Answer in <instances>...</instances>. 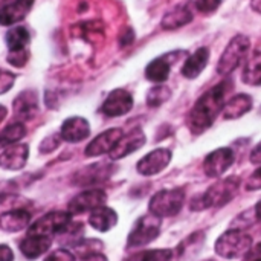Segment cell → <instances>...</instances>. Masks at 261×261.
Instances as JSON below:
<instances>
[{"instance_id":"obj_1","label":"cell","mask_w":261,"mask_h":261,"mask_svg":"<svg viewBox=\"0 0 261 261\" xmlns=\"http://www.w3.org/2000/svg\"><path fill=\"white\" fill-rule=\"evenodd\" d=\"M226 93H228V83L223 81L214 86L213 89H210L208 92H205L197 99V102L194 104V107L191 109L187 118V124L193 135H202L214 124L217 116L223 112V107L226 104L225 102Z\"/></svg>"},{"instance_id":"obj_2","label":"cell","mask_w":261,"mask_h":261,"mask_svg":"<svg viewBox=\"0 0 261 261\" xmlns=\"http://www.w3.org/2000/svg\"><path fill=\"white\" fill-rule=\"evenodd\" d=\"M239 188H240V179L236 176L219 180L217 184L210 187L202 196L191 200V210L202 211L206 208H220L229 203L237 196Z\"/></svg>"},{"instance_id":"obj_3","label":"cell","mask_w":261,"mask_h":261,"mask_svg":"<svg viewBox=\"0 0 261 261\" xmlns=\"http://www.w3.org/2000/svg\"><path fill=\"white\" fill-rule=\"evenodd\" d=\"M251 248H252V237L242 229L226 231L216 242L217 255H220L226 260L245 257Z\"/></svg>"},{"instance_id":"obj_4","label":"cell","mask_w":261,"mask_h":261,"mask_svg":"<svg viewBox=\"0 0 261 261\" xmlns=\"http://www.w3.org/2000/svg\"><path fill=\"white\" fill-rule=\"evenodd\" d=\"M249 49H251L249 37L243 34L232 37V40L228 43L226 49L223 50L217 63V72L220 75H229L231 72H234L246 58V55L249 54Z\"/></svg>"},{"instance_id":"obj_5","label":"cell","mask_w":261,"mask_h":261,"mask_svg":"<svg viewBox=\"0 0 261 261\" xmlns=\"http://www.w3.org/2000/svg\"><path fill=\"white\" fill-rule=\"evenodd\" d=\"M185 202V191L182 188H171V190H162L156 193L150 203V213L158 217H171L176 216Z\"/></svg>"},{"instance_id":"obj_6","label":"cell","mask_w":261,"mask_h":261,"mask_svg":"<svg viewBox=\"0 0 261 261\" xmlns=\"http://www.w3.org/2000/svg\"><path fill=\"white\" fill-rule=\"evenodd\" d=\"M72 228V214L69 211H52L40 217L35 223L29 226L28 234H38L54 237L58 234L69 232Z\"/></svg>"},{"instance_id":"obj_7","label":"cell","mask_w":261,"mask_h":261,"mask_svg":"<svg viewBox=\"0 0 261 261\" xmlns=\"http://www.w3.org/2000/svg\"><path fill=\"white\" fill-rule=\"evenodd\" d=\"M159 234H161V217L150 213V214L141 217L135 223L132 232L127 239V248L133 249V248L147 246L148 243L154 242Z\"/></svg>"},{"instance_id":"obj_8","label":"cell","mask_w":261,"mask_h":261,"mask_svg":"<svg viewBox=\"0 0 261 261\" xmlns=\"http://www.w3.org/2000/svg\"><path fill=\"white\" fill-rule=\"evenodd\" d=\"M107 200V194L102 190L93 188V190H87L78 196H75L69 205H67V211L73 216V214H83L87 211H93L99 206H102Z\"/></svg>"},{"instance_id":"obj_9","label":"cell","mask_w":261,"mask_h":261,"mask_svg":"<svg viewBox=\"0 0 261 261\" xmlns=\"http://www.w3.org/2000/svg\"><path fill=\"white\" fill-rule=\"evenodd\" d=\"M132 109H133V96L130 92H127L124 89L112 90L101 107L102 113L110 118L122 116V115L128 113Z\"/></svg>"},{"instance_id":"obj_10","label":"cell","mask_w":261,"mask_h":261,"mask_svg":"<svg viewBox=\"0 0 261 261\" xmlns=\"http://www.w3.org/2000/svg\"><path fill=\"white\" fill-rule=\"evenodd\" d=\"M234 151L231 148H217L205 158L203 170L208 177H220L234 162Z\"/></svg>"},{"instance_id":"obj_11","label":"cell","mask_w":261,"mask_h":261,"mask_svg":"<svg viewBox=\"0 0 261 261\" xmlns=\"http://www.w3.org/2000/svg\"><path fill=\"white\" fill-rule=\"evenodd\" d=\"M171 161V151L167 148H156L151 153L145 154L136 165L139 174L142 176H154L168 167Z\"/></svg>"},{"instance_id":"obj_12","label":"cell","mask_w":261,"mask_h":261,"mask_svg":"<svg viewBox=\"0 0 261 261\" xmlns=\"http://www.w3.org/2000/svg\"><path fill=\"white\" fill-rule=\"evenodd\" d=\"M122 130L121 128H109L98 135L87 147H86V156L87 158H96L102 156L106 153H110L113 147L118 144V141L122 138Z\"/></svg>"},{"instance_id":"obj_13","label":"cell","mask_w":261,"mask_h":261,"mask_svg":"<svg viewBox=\"0 0 261 261\" xmlns=\"http://www.w3.org/2000/svg\"><path fill=\"white\" fill-rule=\"evenodd\" d=\"M194 9H197V8H196V3H193V2L179 3L177 6H174L171 11H168L164 15L162 23H161L162 28L167 31H173V29L188 24L194 17Z\"/></svg>"},{"instance_id":"obj_14","label":"cell","mask_w":261,"mask_h":261,"mask_svg":"<svg viewBox=\"0 0 261 261\" xmlns=\"http://www.w3.org/2000/svg\"><path fill=\"white\" fill-rule=\"evenodd\" d=\"M145 144V135L141 128H135L127 135H122V138L118 141V144L113 147V150L109 153L112 161H118L122 159L132 153H135L136 150H139L142 145Z\"/></svg>"},{"instance_id":"obj_15","label":"cell","mask_w":261,"mask_h":261,"mask_svg":"<svg viewBox=\"0 0 261 261\" xmlns=\"http://www.w3.org/2000/svg\"><path fill=\"white\" fill-rule=\"evenodd\" d=\"M90 135V125L89 121L81 118V116H72L67 118L60 130V136L63 141L70 142V144H76L84 141L86 138H89Z\"/></svg>"},{"instance_id":"obj_16","label":"cell","mask_w":261,"mask_h":261,"mask_svg":"<svg viewBox=\"0 0 261 261\" xmlns=\"http://www.w3.org/2000/svg\"><path fill=\"white\" fill-rule=\"evenodd\" d=\"M28 158H29V148L26 144L9 145L0 154V168L9 171H18L26 165Z\"/></svg>"},{"instance_id":"obj_17","label":"cell","mask_w":261,"mask_h":261,"mask_svg":"<svg viewBox=\"0 0 261 261\" xmlns=\"http://www.w3.org/2000/svg\"><path fill=\"white\" fill-rule=\"evenodd\" d=\"M14 109V116L23 122L28 119H32L37 115L38 110V101H37V92L34 90H24L21 92L12 104Z\"/></svg>"},{"instance_id":"obj_18","label":"cell","mask_w":261,"mask_h":261,"mask_svg":"<svg viewBox=\"0 0 261 261\" xmlns=\"http://www.w3.org/2000/svg\"><path fill=\"white\" fill-rule=\"evenodd\" d=\"M34 0H12L0 8V24L11 26L21 21L31 11Z\"/></svg>"},{"instance_id":"obj_19","label":"cell","mask_w":261,"mask_h":261,"mask_svg":"<svg viewBox=\"0 0 261 261\" xmlns=\"http://www.w3.org/2000/svg\"><path fill=\"white\" fill-rule=\"evenodd\" d=\"M52 245V237L28 234V237L20 243V251L28 260H35L40 255L46 254Z\"/></svg>"},{"instance_id":"obj_20","label":"cell","mask_w":261,"mask_h":261,"mask_svg":"<svg viewBox=\"0 0 261 261\" xmlns=\"http://www.w3.org/2000/svg\"><path fill=\"white\" fill-rule=\"evenodd\" d=\"M31 223L29 211L15 208L0 214V229L5 232H20Z\"/></svg>"},{"instance_id":"obj_21","label":"cell","mask_w":261,"mask_h":261,"mask_svg":"<svg viewBox=\"0 0 261 261\" xmlns=\"http://www.w3.org/2000/svg\"><path fill=\"white\" fill-rule=\"evenodd\" d=\"M113 173V167L110 164H98L84 168L83 171L76 173L75 184L76 185H96L109 179Z\"/></svg>"},{"instance_id":"obj_22","label":"cell","mask_w":261,"mask_h":261,"mask_svg":"<svg viewBox=\"0 0 261 261\" xmlns=\"http://www.w3.org/2000/svg\"><path fill=\"white\" fill-rule=\"evenodd\" d=\"M89 223L93 229L99 232H107L118 223V214L112 208L102 205L90 213Z\"/></svg>"},{"instance_id":"obj_23","label":"cell","mask_w":261,"mask_h":261,"mask_svg":"<svg viewBox=\"0 0 261 261\" xmlns=\"http://www.w3.org/2000/svg\"><path fill=\"white\" fill-rule=\"evenodd\" d=\"M208 60H210V49L208 47L197 49L191 57H188V60L184 64V67H182L184 76L190 78V80L197 78L203 72V69L206 67Z\"/></svg>"},{"instance_id":"obj_24","label":"cell","mask_w":261,"mask_h":261,"mask_svg":"<svg viewBox=\"0 0 261 261\" xmlns=\"http://www.w3.org/2000/svg\"><path fill=\"white\" fill-rule=\"evenodd\" d=\"M252 109V98L249 95L240 93L234 98H231L225 107H223V116L225 119H237L240 116H243L245 113H248Z\"/></svg>"},{"instance_id":"obj_25","label":"cell","mask_w":261,"mask_h":261,"mask_svg":"<svg viewBox=\"0 0 261 261\" xmlns=\"http://www.w3.org/2000/svg\"><path fill=\"white\" fill-rule=\"evenodd\" d=\"M5 40H6L9 52H21V50H28V44L31 41V35H29L26 28L15 26V28H11L6 32Z\"/></svg>"},{"instance_id":"obj_26","label":"cell","mask_w":261,"mask_h":261,"mask_svg":"<svg viewBox=\"0 0 261 261\" xmlns=\"http://www.w3.org/2000/svg\"><path fill=\"white\" fill-rule=\"evenodd\" d=\"M170 70H171V64L167 60V57H159L147 66L145 76H147V80H150L153 83H164L168 78Z\"/></svg>"},{"instance_id":"obj_27","label":"cell","mask_w":261,"mask_h":261,"mask_svg":"<svg viewBox=\"0 0 261 261\" xmlns=\"http://www.w3.org/2000/svg\"><path fill=\"white\" fill-rule=\"evenodd\" d=\"M243 81L249 86H261V52H255L246 63Z\"/></svg>"},{"instance_id":"obj_28","label":"cell","mask_w":261,"mask_h":261,"mask_svg":"<svg viewBox=\"0 0 261 261\" xmlns=\"http://www.w3.org/2000/svg\"><path fill=\"white\" fill-rule=\"evenodd\" d=\"M24 135H26V127L23 125V122H14L6 125L0 132V148H6L9 145L17 144Z\"/></svg>"},{"instance_id":"obj_29","label":"cell","mask_w":261,"mask_h":261,"mask_svg":"<svg viewBox=\"0 0 261 261\" xmlns=\"http://www.w3.org/2000/svg\"><path fill=\"white\" fill-rule=\"evenodd\" d=\"M173 260V251L171 249H151V251H142L139 254H135L124 261H171Z\"/></svg>"},{"instance_id":"obj_30","label":"cell","mask_w":261,"mask_h":261,"mask_svg":"<svg viewBox=\"0 0 261 261\" xmlns=\"http://www.w3.org/2000/svg\"><path fill=\"white\" fill-rule=\"evenodd\" d=\"M171 96V90L164 86H156L147 93V104L150 107H159L165 101H168Z\"/></svg>"},{"instance_id":"obj_31","label":"cell","mask_w":261,"mask_h":261,"mask_svg":"<svg viewBox=\"0 0 261 261\" xmlns=\"http://www.w3.org/2000/svg\"><path fill=\"white\" fill-rule=\"evenodd\" d=\"M73 246H75V251L80 254V258L90 255V254H96L102 249V243L98 240H84V242L75 243Z\"/></svg>"},{"instance_id":"obj_32","label":"cell","mask_w":261,"mask_h":261,"mask_svg":"<svg viewBox=\"0 0 261 261\" xmlns=\"http://www.w3.org/2000/svg\"><path fill=\"white\" fill-rule=\"evenodd\" d=\"M60 142H61L60 133L58 135H52V136L43 139V142L40 144V153H50V151L57 150L58 145H60Z\"/></svg>"},{"instance_id":"obj_33","label":"cell","mask_w":261,"mask_h":261,"mask_svg":"<svg viewBox=\"0 0 261 261\" xmlns=\"http://www.w3.org/2000/svg\"><path fill=\"white\" fill-rule=\"evenodd\" d=\"M220 3H222V0H196V8H197V11H200L203 14H211V12L217 11Z\"/></svg>"},{"instance_id":"obj_34","label":"cell","mask_w":261,"mask_h":261,"mask_svg":"<svg viewBox=\"0 0 261 261\" xmlns=\"http://www.w3.org/2000/svg\"><path fill=\"white\" fill-rule=\"evenodd\" d=\"M15 83V75L0 69V95L6 93Z\"/></svg>"},{"instance_id":"obj_35","label":"cell","mask_w":261,"mask_h":261,"mask_svg":"<svg viewBox=\"0 0 261 261\" xmlns=\"http://www.w3.org/2000/svg\"><path fill=\"white\" fill-rule=\"evenodd\" d=\"M44 261H76V258L67 249H57V251L50 252Z\"/></svg>"},{"instance_id":"obj_36","label":"cell","mask_w":261,"mask_h":261,"mask_svg":"<svg viewBox=\"0 0 261 261\" xmlns=\"http://www.w3.org/2000/svg\"><path fill=\"white\" fill-rule=\"evenodd\" d=\"M28 58H29V52H28V50H21V52H9V55H8V61H9L12 66H15V67H21V66H24V64H26V61H28Z\"/></svg>"},{"instance_id":"obj_37","label":"cell","mask_w":261,"mask_h":261,"mask_svg":"<svg viewBox=\"0 0 261 261\" xmlns=\"http://www.w3.org/2000/svg\"><path fill=\"white\" fill-rule=\"evenodd\" d=\"M246 190L248 191H257L261 190V167L257 168L251 176L249 179L246 180Z\"/></svg>"},{"instance_id":"obj_38","label":"cell","mask_w":261,"mask_h":261,"mask_svg":"<svg viewBox=\"0 0 261 261\" xmlns=\"http://www.w3.org/2000/svg\"><path fill=\"white\" fill-rule=\"evenodd\" d=\"M243 261H261V242L248 251Z\"/></svg>"},{"instance_id":"obj_39","label":"cell","mask_w":261,"mask_h":261,"mask_svg":"<svg viewBox=\"0 0 261 261\" xmlns=\"http://www.w3.org/2000/svg\"><path fill=\"white\" fill-rule=\"evenodd\" d=\"M0 261H14V252L6 245H0Z\"/></svg>"},{"instance_id":"obj_40","label":"cell","mask_w":261,"mask_h":261,"mask_svg":"<svg viewBox=\"0 0 261 261\" xmlns=\"http://www.w3.org/2000/svg\"><path fill=\"white\" fill-rule=\"evenodd\" d=\"M133 40H135L133 31H132V29H127V31L121 35V46H128Z\"/></svg>"},{"instance_id":"obj_41","label":"cell","mask_w":261,"mask_h":261,"mask_svg":"<svg viewBox=\"0 0 261 261\" xmlns=\"http://www.w3.org/2000/svg\"><path fill=\"white\" fill-rule=\"evenodd\" d=\"M251 162L252 164H261V142L252 150V153H251Z\"/></svg>"},{"instance_id":"obj_42","label":"cell","mask_w":261,"mask_h":261,"mask_svg":"<svg viewBox=\"0 0 261 261\" xmlns=\"http://www.w3.org/2000/svg\"><path fill=\"white\" fill-rule=\"evenodd\" d=\"M80 261H109L101 252H96V254H90V255H86V257H81Z\"/></svg>"},{"instance_id":"obj_43","label":"cell","mask_w":261,"mask_h":261,"mask_svg":"<svg viewBox=\"0 0 261 261\" xmlns=\"http://www.w3.org/2000/svg\"><path fill=\"white\" fill-rule=\"evenodd\" d=\"M254 211H255V217H257V220H260L261 222V199L257 202V205H255Z\"/></svg>"},{"instance_id":"obj_44","label":"cell","mask_w":261,"mask_h":261,"mask_svg":"<svg viewBox=\"0 0 261 261\" xmlns=\"http://www.w3.org/2000/svg\"><path fill=\"white\" fill-rule=\"evenodd\" d=\"M6 115H8V110H6V107L0 104V124H2V121L6 118Z\"/></svg>"},{"instance_id":"obj_45","label":"cell","mask_w":261,"mask_h":261,"mask_svg":"<svg viewBox=\"0 0 261 261\" xmlns=\"http://www.w3.org/2000/svg\"><path fill=\"white\" fill-rule=\"evenodd\" d=\"M260 113H261V106H260Z\"/></svg>"}]
</instances>
